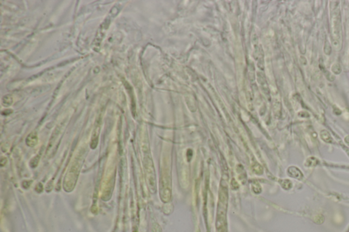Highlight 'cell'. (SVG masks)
<instances>
[{
  "instance_id": "1",
  "label": "cell",
  "mask_w": 349,
  "mask_h": 232,
  "mask_svg": "<svg viewBox=\"0 0 349 232\" xmlns=\"http://www.w3.org/2000/svg\"><path fill=\"white\" fill-rule=\"evenodd\" d=\"M332 28L333 33H334V39L335 46L337 44L336 47L339 46L340 37H341V20L340 14L339 10H335L333 12V18H332Z\"/></svg>"
},
{
  "instance_id": "2",
  "label": "cell",
  "mask_w": 349,
  "mask_h": 232,
  "mask_svg": "<svg viewBox=\"0 0 349 232\" xmlns=\"http://www.w3.org/2000/svg\"><path fill=\"white\" fill-rule=\"evenodd\" d=\"M332 72L334 73L335 74H338L341 72V67L340 66L338 63H335L331 67Z\"/></svg>"
}]
</instances>
